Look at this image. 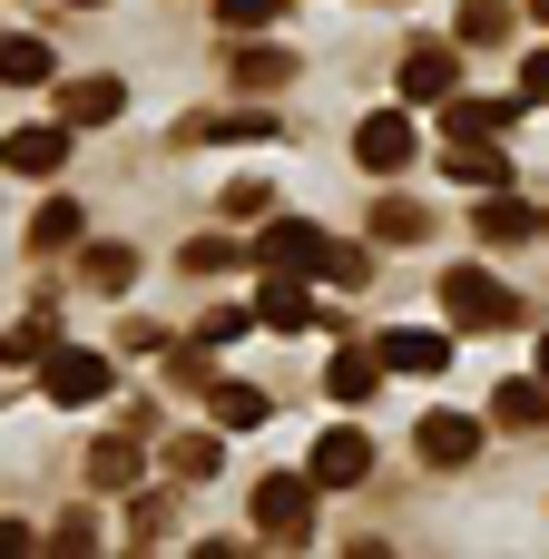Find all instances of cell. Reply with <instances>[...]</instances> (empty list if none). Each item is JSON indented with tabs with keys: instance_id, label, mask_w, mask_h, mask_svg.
Listing matches in <instances>:
<instances>
[{
	"instance_id": "1",
	"label": "cell",
	"mask_w": 549,
	"mask_h": 559,
	"mask_svg": "<svg viewBox=\"0 0 549 559\" xmlns=\"http://www.w3.org/2000/svg\"><path fill=\"white\" fill-rule=\"evenodd\" d=\"M442 314H452L462 334H501V324H521V295H511L491 265H452V275H442Z\"/></svg>"
},
{
	"instance_id": "2",
	"label": "cell",
	"mask_w": 549,
	"mask_h": 559,
	"mask_svg": "<svg viewBox=\"0 0 549 559\" xmlns=\"http://www.w3.org/2000/svg\"><path fill=\"white\" fill-rule=\"evenodd\" d=\"M314 472H265L255 491H246V511H255V531L265 540H314Z\"/></svg>"
},
{
	"instance_id": "3",
	"label": "cell",
	"mask_w": 549,
	"mask_h": 559,
	"mask_svg": "<svg viewBox=\"0 0 549 559\" xmlns=\"http://www.w3.org/2000/svg\"><path fill=\"white\" fill-rule=\"evenodd\" d=\"M108 383H118V364L108 354H88V344H49L39 354V403H108Z\"/></svg>"
},
{
	"instance_id": "4",
	"label": "cell",
	"mask_w": 549,
	"mask_h": 559,
	"mask_svg": "<svg viewBox=\"0 0 549 559\" xmlns=\"http://www.w3.org/2000/svg\"><path fill=\"white\" fill-rule=\"evenodd\" d=\"M324 246H334L324 226H305V216H265V236H255L246 255H255L265 275H324Z\"/></svg>"
},
{
	"instance_id": "5",
	"label": "cell",
	"mask_w": 549,
	"mask_h": 559,
	"mask_svg": "<svg viewBox=\"0 0 549 559\" xmlns=\"http://www.w3.org/2000/svg\"><path fill=\"white\" fill-rule=\"evenodd\" d=\"M452 88H462V39H413L403 49V98L413 108H442Z\"/></svg>"
},
{
	"instance_id": "6",
	"label": "cell",
	"mask_w": 549,
	"mask_h": 559,
	"mask_svg": "<svg viewBox=\"0 0 549 559\" xmlns=\"http://www.w3.org/2000/svg\"><path fill=\"white\" fill-rule=\"evenodd\" d=\"M413 147H422V138H413V118H403V108H373V118L354 128V157H363L373 177H403V167H413Z\"/></svg>"
},
{
	"instance_id": "7",
	"label": "cell",
	"mask_w": 549,
	"mask_h": 559,
	"mask_svg": "<svg viewBox=\"0 0 549 559\" xmlns=\"http://www.w3.org/2000/svg\"><path fill=\"white\" fill-rule=\"evenodd\" d=\"M305 324H324L314 314V275H265L255 285V334H305Z\"/></svg>"
},
{
	"instance_id": "8",
	"label": "cell",
	"mask_w": 549,
	"mask_h": 559,
	"mask_svg": "<svg viewBox=\"0 0 549 559\" xmlns=\"http://www.w3.org/2000/svg\"><path fill=\"white\" fill-rule=\"evenodd\" d=\"M413 452H422L432 472H472V462H481V423H472V413H422Z\"/></svg>"
},
{
	"instance_id": "9",
	"label": "cell",
	"mask_w": 549,
	"mask_h": 559,
	"mask_svg": "<svg viewBox=\"0 0 549 559\" xmlns=\"http://www.w3.org/2000/svg\"><path fill=\"white\" fill-rule=\"evenodd\" d=\"M305 472H314V491H354V481L373 472V442H363L354 423H334V432H314V462H305Z\"/></svg>"
},
{
	"instance_id": "10",
	"label": "cell",
	"mask_w": 549,
	"mask_h": 559,
	"mask_svg": "<svg viewBox=\"0 0 549 559\" xmlns=\"http://www.w3.org/2000/svg\"><path fill=\"white\" fill-rule=\"evenodd\" d=\"M0 167H10V177H59V167H69V128H59V118L10 128V138H0Z\"/></svg>"
},
{
	"instance_id": "11",
	"label": "cell",
	"mask_w": 549,
	"mask_h": 559,
	"mask_svg": "<svg viewBox=\"0 0 549 559\" xmlns=\"http://www.w3.org/2000/svg\"><path fill=\"white\" fill-rule=\"evenodd\" d=\"M295 79V49L275 39H226V88H285Z\"/></svg>"
},
{
	"instance_id": "12",
	"label": "cell",
	"mask_w": 549,
	"mask_h": 559,
	"mask_svg": "<svg viewBox=\"0 0 549 559\" xmlns=\"http://www.w3.org/2000/svg\"><path fill=\"white\" fill-rule=\"evenodd\" d=\"M187 138L196 147H265L275 138V108H206V118H187Z\"/></svg>"
},
{
	"instance_id": "13",
	"label": "cell",
	"mask_w": 549,
	"mask_h": 559,
	"mask_svg": "<svg viewBox=\"0 0 549 559\" xmlns=\"http://www.w3.org/2000/svg\"><path fill=\"white\" fill-rule=\"evenodd\" d=\"M128 108V79H69L59 88V128H108Z\"/></svg>"
},
{
	"instance_id": "14",
	"label": "cell",
	"mask_w": 549,
	"mask_h": 559,
	"mask_svg": "<svg viewBox=\"0 0 549 559\" xmlns=\"http://www.w3.org/2000/svg\"><path fill=\"white\" fill-rule=\"evenodd\" d=\"M521 108H530V98H462V88H452V98H442V128H452V138H511Z\"/></svg>"
},
{
	"instance_id": "15",
	"label": "cell",
	"mask_w": 549,
	"mask_h": 559,
	"mask_svg": "<svg viewBox=\"0 0 549 559\" xmlns=\"http://www.w3.org/2000/svg\"><path fill=\"white\" fill-rule=\"evenodd\" d=\"M452 187H472V197H491V187H511V157H501V138H452Z\"/></svg>"
},
{
	"instance_id": "16",
	"label": "cell",
	"mask_w": 549,
	"mask_h": 559,
	"mask_svg": "<svg viewBox=\"0 0 549 559\" xmlns=\"http://www.w3.org/2000/svg\"><path fill=\"white\" fill-rule=\"evenodd\" d=\"M88 481H98V491H118V501H128V491L147 481V452H138V432H128V423H118V432H108V442L88 452Z\"/></svg>"
},
{
	"instance_id": "17",
	"label": "cell",
	"mask_w": 549,
	"mask_h": 559,
	"mask_svg": "<svg viewBox=\"0 0 549 559\" xmlns=\"http://www.w3.org/2000/svg\"><path fill=\"white\" fill-rule=\"evenodd\" d=\"M373 354H383V373H413V383H432V373L452 364L442 334H373Z\"/></svg>"
},
{
	"instance_id": "18",
	"label": "cell",
	"mask_w": 549,
	"mask_h": 559,
	"mask_svg": "<svg viewBox=\"0 0 549 559\" xmlns=\"http://www.w3.org/2000/svg\"><path fill=\"white\" fill-rule=\"evenodd\" d=\"M206 413H216V432H265V413H275V403H265L255 383L216 373V383H206Z\"/></svg>"
},
{
	"instance_id": "19",
	"label": "cell",
	"mask_w": 549,
	"mask_h": 559,
	"mask_svg": "<svg viewBox=\"0 0 549 559\" xmlns=\"http://www.w3.org/2000/svg\"><path fill=\"white\" fill-rule=\"evenodd\" d=\"M472 226H481V246H521V236H540V206H521L511 187H491Z\"/></svg>"
},
{
	"instance_id": "20",
	"label": "cell",
	"mask_w": 549,
	"mask_h": 559,
	"mask_svg": "<svg viewBox=\"0 0 549 559\" xmlns=\"http://www.w3.org/2000/svg\"><path fill=\"white\" fill-rule=\"evenodd\" d=\"M373 383H383V354H373V344H344V354L324 364V393H334V403H373Z\"/></svg>"
},
{
	"instance_id": "21",
	"label": "cell",
	"mask_w": 549,
	"mask_h": 559,
	"mask_svg": "<svg viewBox=\"0 0 549 559\" xmlns=\"http://www.w3.org/2000/svg\"><path fill=\"white\" fill-rule=\"evenodd\" d=\"M491 423H501V432H540V423H549V383H540V373L501 383V393H491Z\"/></svg>"
},
{
	"instance_id": "22",
	"label": "cell",
	"mask_w": 549,
	"mask_h": 559,
	"mask_svg": "<svg viewBox=\"0 0 549 559\" xmlns=\"http://www.w3.org/2000/svg\"><path fill=\"white\" fill-rule=\"evenodd\" d=\"M432 216H422V197H403V187H383L373 197V246H413Z\"/></svg>"
},
{
	"instance_id": "23",
	"label": "cell",
	"mask_w": 549,
	"mask_h": 559,
	"mask_svg": "<svg viewBox=\"0 0 549 559\" xmlns=\"http://www.w3.org/2000/svg\"><path fill=\"white\" fill-rule=\"evenodd\" d=\"M39 79H49V39L0 29V88H39Z\"/></svg>"
},
{
	"instance_id": "24",
	"label": "cell",
	"mask_w": 549,
	"mask_h": 559,
	"mask_svg": "<svg viewBox=\"0 0 549 559\" xmlns=\"http://www.w3.org/2000/svg\"><path fill=\"white\" fill-rule=\"evenodd\" d=\"M79 226H88V216H79V197H49V206L29 216V246H39V255H69V246H79Z\"/></svg>"
},
{
	"instance_id": "25",
	"label": "cell",
	"mask_w": 549,
	"mask_h": 559,
	"mask_svg": "<svg viewBox=\"0 0 549 559\" xmlns=\"http://www.w3.org/2000/svg\"><path fill=\"white\" fill-rule=\"evenodd\" d=\"M452 39H462V49H501V39H511V0H472V10L452 20Z\"/></svg>"
},
{
	"instance_id": "26",
	"label": "cell",
	"mask_w": 549,
	"mask_h": 559,
	"mask_svg": "<svg viewBox=\"0 0 549 559\" xmlns=\"http://www.w3.org/2000/svg\"><path fill=\"white\" fill-rule=\"evenodd\" d=\"M79 275H88L98 295H128V285H138V246H88V255H79Z\"/></svg>"
},
{
	"instance_id": "27",
	"label": "cell",
	"mask_w": 549,
	"mask_h": 559,
	"mask_svg": "<svg viewBox=\"0 0 549 559\" xmlns=\"http://www.w3.org/2000/svg\"><path fill=\"white\" fill-rule=\"evenodd\" d=\"M216 462H226L216 432H177V442H167V472H177V481H216Z\"/></svg>"
},
{
	"instance_id": "28",
	"label": "cell",
	"mask_w": 549,
	"mask_h": 559,
	"mask_svg": "<svg viewBox=\"0 0 549 559\" xmlns=\"http://www.w3.org/2000/svg\"><path fill=\"white\" fill-rule=\"evenodd\" d=\"M49 344H59V324H49V314H20V324L0 334V373H10V364H39Z\"/></svg>"
},
{
	"instance_id": "29",
	"label": "cell",
	"mask_w": 549,
	"mask_h": 559,
	"mask_svg": "<svg viewBox=\"0 0 549 559\" xmlns=\"http://www.w3.org/2000/svg\"><path fill=\"white\" fill-rule=\"evenodd\" d=\"M285 10H295V0H216V29H226V39H255V29H275Z\"/></svg>"
},
{
	"instance_id": "30",
	"label": "cell",
	"mask_w": 549,
	"mask_h": 559,
	"mask_svg": "<svg viewBox=\"0 0 549 559\" xmlns=\"http://www.w3.org/2000/svg\"><path fill=\"white\" fill-rule=\"evenodd\" d=\"M216 206H226V226H265V206H275V197H265V177H226V197H216Z\"/></svg>"
},
{
	"instance_id": "31",
	"label": "cell",
	"mask_w": 549,
	"mask_h": 559,
	"mask_svg": "<svg viewBox=\"0 0 549 559\" xmlns=\"http://www.w3.org/2000/svg\"><path fill=\"white\" fill-rule=\"evenodd\" d=\"M236 334H255V305H216V314H196V344H236Z\"/></svg>"
},
{
	"instance_id": "32",
	"label": "cell",
	"mask_w": 549,
	"mask_h": 559,
	"mask_svg": "<svg viewBox=\"0 0 549 559\" xmlns=\"http://www.w3.org/2000/svg\"><path fill=\"white\" fill-rule=\"evenodd\" d=\"M187 265H196V275H226V265H246V246H226V236H196V246H187Z\"/></svg>"
},
{
	"instance_id": "33",
	"label": "cell",
	"mask_w": 549,
	"mask_h": 559,
	"mask_svg": "<svg viewBox=\"0 0 549 559\" xmlns=\"http://www.w3.org/2000/svg\"><path fill=\"white\" fill-rule=\"evenodd\" d=\"M324 275H334V285H363L373 255H363V246H324Z\"/></svg>"
},
{
	"instance_id": "34",
	"label": "cell",
	"mask_w": 549,
	"mask_h": 559,
	"mask_svg": "<svg viewBox=\"0 0 549 559\" xmlns=\"http://www.w3.org/2000/svg\"><path fill=\"white\" fill-rule=\"evenodd\" d=\"M128 531H138V540H167V501H147V491H128Z\"/></svg>"
},
{
	"instance_id": "35",
	"label": "cell",
	"mask_w": 549,
	"mask_h": 559,
	"mask_svg": "<svg viewBox=\"0 0 549 559\" xmlns=\"http://www.w3.org/2000/svg\"><path fill=\"white\" fill-rule=\"evenodd\" d=\"M49 550H98V521H88V511H69V521H49Z\"/></svg>"
},
{
	"instance_id": "36",
	"label": "cell",
	"mask_w": 549,
	"mask_h": 559,
	"mask_svg": "<svg viewBox=\"0 0 549 559\" xmlns=\"http://www.w3.org/2000/svg\"><path fill=\"white\" fill-rule=\"evenodd\" d=\"M521 98H530V108H549V49L530 59V69H521Z\"/></svg>"
},
{
	"instance_id": "37",
	"label": "cell",
	"mask_w": 549,
	"mask_h": 559,
	"mask_svg": "<svg viewBox=\"0 0 549 559\" xmlns=\"http://www.w3.org/2000/svg\"><path fill=\"white\" fill-rule=\"evenodd\" d=\"M49 531H29V521H0V550H39Z\"/></svg>"
},
{
	"instance_id": "38",
	"label": "cell",
	"mask_w": 549,
	"mask_h": 559,
	"mask_svg": "<svg viewBox=\"0 0 549 559\" xmlns=\"http://www.w3.org/2000/svg\"><path fill=\"white\" fill-rule=\"evenodd\" d=\"M530 373H540V383H549V334H540V364H530Z\"/></svg>"
},
{
	"instance_id": "39",
	"label": "cell",
	"mask_w": 549,
	"mask_h": 559,
	"mask_svg": "<svg viewBox=\"0 0 549 559\" xmlns=\"http://www.w3.org/2000/svg\"><path fill=\"white\" fill-rule=\"evenodd\" d=\"M521 10H530V20H549V0H521Z\"/></svg>"
},
{
	"instance_id": "40",
	"label": "cell",
	"mask_w": 549,
	"mask_h": 559,
	"mask_svg": "<svg viewBox=\"0 0 549 559\" xmlns=\"http://www.w3.org/2000/svg\"><path fill=\"white\" fill-rule=\"evenodd\" d=\"M540 236H549V206H540Z\"/></svg>"
},
{
	"instance_id": "41",
	"label": "cell",
	"mask_w": 549,
	"mask_h": 559,
	"mask_svg": "<svg viewBox=\"0 0 549 559\" xmlns=\"http://www.w3.org/2000/svg\"><path fill=\"white\" fill-rule=\"evenodd\" d=\"M79 10H98V0H79Z\"/></svg>"
}]
</instances>
